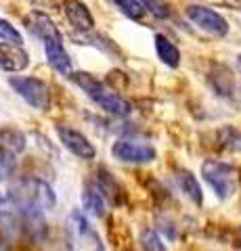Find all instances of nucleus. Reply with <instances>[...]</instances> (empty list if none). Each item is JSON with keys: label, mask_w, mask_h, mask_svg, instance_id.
Wrapping results in <instances>:
<instances>
[{"label": "nucleus", "mask_w": 241, "mask_h": 251, "mask_svg": "<svg viewBox=\"0 0 241 251\" xmlns=\"http://www.w3.org/2000/svg\"><path fill=\"white\" fill-rule=\"evenodd\" d=\"M9 203L26 214H38L42 216L44 211L55 207L57 197L53 193L51 184L44 178L38 176H19L9 188Z\"/></svg>", "instance_id": "1"}, {"label": "nucleus", "mask_w": 241, "mask_h": 251, "mask_svg": "<svg viewBox=\"0 0 241 251\" xmlns=\"http://www.w3.org/2000/svg\"><path fill=\"white\" fill-rule=\"evenodd\" d=\"M72 80L80 86V88L86 92V97L92 100V103H97L103 111L111 113V115H118V117H126L130 115L132 107L126 99H122L118 92L107 88L103 82H99L97 77H92L90 74L86 72H78V74H72Z\"/></svg>", "instance_id": "2"}, {"label": "nucleus", "mask_w": 241, "mask_h": 251, "mask_svg": "<svg viewBox=\"0 0 241 251\" xmlns=\"http://www.w3.org/2000/svg\"><path fill=\"white\" fill-rule=\"evenodd\" d=\"M65 243L69 251H105L97 228L80 209H74L65 220Z\"/></svg>", "instance_id": "3"}, {"label": "nucleus", "mask_w": 241, "mask_h": 251, "mask_svg": "<svg viewBox=\"0 0 241 251\" xmlns=\"http://www.w3.org/2000/svg\"><path fill=\"white\" fill-rule=\"evenodd\" d=\"M201 176L220 201H229L231 197H235L239 188V172L235 166L220 159H206L201 163Z\"/></svg>", "instance_id": "4"}, {"label": "nucleus", "mask_w": 241, "mask_h": 251, "mask_svg": "<svg viewBox=\"0 0 241 251\" xmlns=\"http://www.w3.org/2000/svg\"><path fill=\"white\" fill-rule=\"evenodd\" d=\"M9 86L26 100V103L36 109V111H46L51 107V90L49 84L32 75H15L9 80Z\"/></svg>", "instance_id": "5"}, {"label": "nucleus", "mask_w": 241, "mask_h": 251, "mask_svg": "<svg viewBox=\"0 0 241 251\" xmlns=\"http://www.w3.org/2000/svg\"><path fill=\"white\" fill-rule=\"evenodd\" d=\"M26 149V134L15 128L0 130V180L13 176L17 157Z\"/></svg>", "instance_id": "6"}, {"label": "nucleus", "mask_w": 241, "mask_h": 251, "mask_svg": "<svg viewBox=\"0 0 241 251\" xmlns=\"http://www.w3.org/2000/svg\"><path fill=\"white\" fill-rule=\"evenodd\" d=\"M185 15H187V19H189L191 23H195L199 29L208 31V34L214 36V38H224V36L229 34V23H227V19H224L220 13H216L214 9H210V6L189 4L185 9Z\"/></svg>", "instance_id": "7"}, {"label": "nucleus", "mask_w": 241, "mask_h": 251, "mask_svg": "<svg viewBox=\"0 0 241 251\" xmlns=\"http://www.w3.org/2000/svg\"><path fill=\"white\" fill-rule=\"evenodd\" d=\"M111 155L124 163H149L158 157L151 145L141 143V140H130V138L115 140L111 147Z\"/></svg>", "instance_id": "8"}, {"label": "nucleus", "mask_w": 241, "mask_h": 251, "mask_svg": "<svg viewBox=\"0 0 241 251\" xmlns=\"http://www.w3.org/2000/svg\"><path fill=\"white\" fill-rule=\"evenodd\" d=\"M55 132L61 140V145H63L72 155L80 157V159H95L97 149L80 130L69 128V126H57Z\"/></svg>", "instance_id": "9"}, {"label": "nucleus", "mask_w": 241, "mask_h": 251, "mask_svg": "<svg viewBox=\"0 0 241 251\" xmlns=\"http://www.w3.org/2000/svg\"><path fill=\"white\" fill-rule=\"evenodd\" d=\"M95 182L99 186V191L103 193V197L107 199V203H111L113 207H122V205H126V203H128L126 188H124V184L111 174V172H107L105 168L97 170Z\"/></svg>", "instance_id": "10"}, {"label": "nucleus", "mask_w": 241, "mask_h": 251, "mask_svg": "<svg viewBox=\"0 0 241 251\" xmlns=\"http://www.w3.org/2000/svg\"><path fill=\"white\" fill-rule=\"evenodd\" d=\"M44 44V54H46V61H49V65L55 69L57 74L61 75H67L72 77V59H69V54L63 46V36H53V38H46L42 40Z\"/></svg>", "instance_id": "11"}, {"label": "nucleus", "mask_w": 241, "mask_h": 251, "mask_svg": "<svg viewBox=\"0 0 241 251\" xmlns=\"http://www.w3.org/2000/svg\"><path fill=\"white\" fill-rule=\"evenodd\" d=\"M29 65V54L21 44L0 42V69L9 74H19Z\"/></svg>", "instance_id": "12"}, {"label": "nucleus", "mask_w": 241, "mask_h": 251, "mask_svg": "<svg viewBox=\"0 0 241 251\" xmlns=\"http://www.w3.org/2000/svg\"><path fill=\"white\" fill-rule=\"evenodd\" d=\"M63 11L67 21L80 31H92L95 29V17L86 9L82 0H63Z\"/></svg>", "instance_id": "13"}, {"label": "nucleus", "mask_w": 241, "mask_h": 251, "mask_svg": "<svg viewBox=\"0 0 241 251\" xmlns=\"http://www.w3.org/2000/svg\"><path fill=\"white\" fill-rule=\"evenodd\" d=\"M23 23H26V27L32 31L34 36L40 38V40H46V38L61 34L55 25V21H53L46 13H40V11H32L29 15H26V17H23Z\"/></svg>", "instance_id": "14"}, {"label": "nucleus", "mask_w": 241, "mask_h": 251, "mask_svg": "<svg viewBox=\"0 0 241 251\" xmlns=\"http://www.w3.org/2000/svg\"><path fill=\"white\" fill-rule=\"evenodd\" d=\"M82 207L88 216L92 218H103L105 216V207H107V199L103 197V193L99 191V186L95 180L84 184V193H82Z\"/></svg>", "instance_id": "15"}, {"label": "nucleus", "mask_w": 241, "mask_h": 251, "mask_svg": "<svg viewBox=\"0 0 241 251\" xmlns=\"http://www.w3.org/2000/svg\"><path fill=\"white\" fill-rule=\"evenodd\" d=\"M155 52H158V57L164 65L172 67V69L181 65V50H178V46L164 34H155Z\"/></svg>", "instance_id": "16"}, {"label": "nucleus", "mask_w": 241, "mask_h": 251, "mask_svg": "<svg viewBox=\"0 0 241 251\" xmlns=\"http://www.w3.org/2000/svg\"><path fill=\"white\" fill-rule=\"evenodd\" d=\"M210 84L214 86L216 94H220V97H231L235 92V75L224 65H214L212 74H210Z\"/></svg>", "instance_id": "17"}, {"label": "nucleus", "mask_w": 241, "mask_h": 251, "mask_svg": "<svg viewBox=\"0 0 241 251\" xmlns=\"http://www.w3.org/2000/svg\"><path fill=\"white\" fill-rule=\"evenodd\" d=\"M176 182H178V186H181V191L185 193V197L189 199L191 203H195V205H201V203H204V193H201V186L197 182V178L193 176L189 170H178Z\"/></svg>", "instance_id": "18"}, {"label": "nucleus", "mask_w": 241, "mask_h": 251, "mask_svg": "<svg viewBox=\"0 0 241 251\" xmlns=\"http://www.w3.org/2000/svg\"><path fill=\"white\" fill-rule=\"evenodd\" d=\"M115 2V6L126 15V17H130L132 21H143L145 19V15L149 13L143 6V2L141 0H113Z\"/></svg>", "instance_id": "19"}, {"label": "nucleus", "mask_w": 241, "mask_h": 251, "mask_svg": "<svg viewBox=\"0 0 241 251\" xmlns=\"http://www.w3.org/2000/svg\"><path fill=\"white\" fill-rule=\"evenodd\" d=\"M109 237H111V241L115 243V247L118 249H122L130 241V232H128L126 224H124L122 220H118V218L109 220Z\"/></svg>", "instance_id": "20"}, {"label": "nucleus", "mask_w": 241, "mask_h": 251, "mask_svg": "<svg viewBox=\"0 0 241 251\" xmlns=\"http://www.w3.org/2000/svg\"><path fill=\"white\" fill-rule=\"evenodd\" d=\"M141 245H143L145 251H168L164 241L160 239V234L155 230H151V228H145L141 232Z\"/></svg>", "instance_id": "21"}, {"label": "nucleus", "mask_w": 241, "mask_h": 251, "mask_svg": "<svg viewBox=\"0 0 241 251\" xmlns=\"http://www.w3.org/2000/svg\"><path fill=\"white\" fill-rule=\"evenodd\" d=\"M2 251H42V247H40V241H34V239H15L6 243Z\"/></svg>", "instance_id": "22"}, {"label": "nucleus", "mask_w": 241, "mask_h": 251, "mask_svg": "<svg viewBox=\"0 0 241 251\" xmlns=\"http://www.w3.org/2000/svg\"><path fill=\"white\" fill-rule=\"evenodd\" d=\"M0 40H4V42H15V44H21L23 42V38L17 29H15L9 21H4V19H0Z\"/></svg>", "instance_id": "23"}, {"label": "nucleus", "mask_w": 241, "mask_h": 251, "mask_svg": "<svg viewBox=\"0 0 241 251\" xmlns=\"http://www.w3.org/2000/svg\"><path fill=\"white\" fill-rule=\"evenodd\" d=\"M141 2H143L145 9L153 15V17H158V19H166V17H170L168 6L161 2V0H141Z\"/></svg>", "instance_id": "24"}, {"label": "nucleus", "mask_w": 241, "mask_h": 251, "mask_svg": "<svg viewBox=\"0 0 241 251\" xmlns=\"http://www.w3.org/2000/svg\"><path fill=\"white\" fill-rule=\"evenodd\" d=\"M237 237H239V243H241V228L237 230Z\"/></svg>", "instance_id": "25"}, {"label": "nucleus", "mask_w": 241, "mask_h": 251, "mask_svg": "<svg viewBox=\"0 0 241 251\" xmlns=\"http://www.w3.org/2000/svg\"><path fill=\"white\" fill-rule=\"evenodd\" d=\"M237 63H239V65H241V54H239V57H237Z\"/></svg>", "instance_id": "26"}]
</instances>
